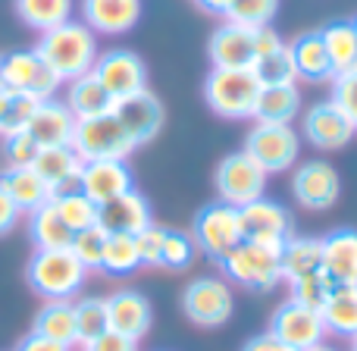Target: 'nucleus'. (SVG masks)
<instances>
[{
  "label": "nucleus",
  "instance_id": "c9c22d12",
  "mask_svg": "<svg viewBox=\"0 0 357 351\" xmlns=\"http://www.w3.org/2000/svg\"><path fill=\"white\" fill-rule=\"evenodd\" d=\"M110 329L107 320V298H82L75 301V339L85 348L88 342H94L100 333Z\"/></svg>",
  "mask_w": 357,
  "mask_h": 351
},
{
  "label": "nucleus",
  "instance_id": "c03bdc74",
  "mask_svg": "<svg viewBox=\"0 0 357 351\" xmlns=\"http://www.w3.org/2000/svg\"><path fill=\"white\" fill-rule=\"evenodd\" d=\"M38 142L29 135V132H13V135L3 138V157H6V167H31L38 157Z\"/></svg>",
  "mask_w": 357,
  "mask_h": 351
},
{
  "label": "nucleus",
  "instance_id": "864d4df0",
  "mask_svg": "<svg viewBox=\"0 0 357 351\" xmlns=\"http://www.w3.org/2000/svg\"><path fill=\"white\" fill-rule=\"evenodd\" d=\"M197 6H201L204 13H213V16H226L232 0H197Z\"/></svg>",
  "mask_w": 357,
  "mask_h": 351
},
{
  "label": "nucleus",
  "instance_id": "4c0bfd02",
  "mask_svg": "<svg viewBox=\"0 0 357 351\" xmlns=\"http://www.w3.org/2000/svg\"><path fill=\"white\" fill-rule=\"evenodd\" d=\"M333 289H335L333 279H329L323 270H317V273H307V276L295 279V283H289V301L323 311V304H326V298L333 295Z\"/></svg>",
  "mask_w": 357,
  "mask_h": 351
},
{
  "label": "nucleus",
  "instance_id": "0eeeda50",
  "mask_svg": "<svg viewBox=\"0 0 357 351\" xmlns=\"http://www.w3.org/2000/svg\"><path fill=\"white\" fill-rule=\"evenodd\" d=\"M182 311L195 327H204V329L226 327L235 314V295H232V289H229L226 279L197 276L185 285Z\"/></svg>",
  "mask_w": 357,
  "mask_h": 351
},
{
  "label": "nucleus",
  "instance_id": "39448f33",
  "mask_svg": "<svg viewBox=\"0 0 357 351\" xmlns=\"http://www.w3.org/2000/svg\"><path fill=\"white\" fill-rule=\"evenodd\" d=\"M191 239H195L197 251H204L210 260L222 264L229 251L245 241V229H241V214L232 204L213 201L207 207L197 210L195 223H191Z\"/></svg>",
  "mask_w": 357,
  "mask_h": 351
},
{
  "label": "nucleus",
  "instance_id": "6e6552de",
  "mask_svg": "<svg viewBox=\"0 0 357 351\" xmlns=\"http://www.w3.org/2000/svg\"><path fill=\"white\" fill-rule=\"evenodd\" d=\"M245 151L266 176L295 170L298 157H301V135L291 126H270L257 123L245 138Z\"/></svg>",
  "mask_w": 357,
  "mask_h": 351
},
{
  "label": "nucleus",
  "instance_id": "13d9d810",
  "mask_svg": "<svg viewBox=\"0 0 357 351\" xmlns=\"http://www.w3.org/2000/svg\"><path fill=\"white\" fill-rule=\"evenodd\" d=\"M351 25H354V35H357V19H354V22H351Z\"/></svg>",
  "mask_w": 357,
  "mask_h": 351
},
{
  "label": "nucleus",
  "instance_id": "20e7f679",
  "mask_svg": "<svg viewBox=\"0 0 357 351\" xmlns=\"http://www.w3.org/2000/svg\"><path fill=\"white\" fill-rule=\"evenodd\" d=\"M138 144L116 119V113H100L91 119H79L73 132V151L85 163L91 160H126Z\"/></svg>",
  "mask_w": 357,
  "mask_h": 351
},
{
  "label": "nucleus",
  "instance_id": "09e8293b",
  "mask_svg": "<svg viewBox=\"0 0 357 351\" xmlns=\"http://www.w3.org/2000/svg\"><path fill=\"white\" fill-rule=\"evenodd\" d=\"M85 351H138V342L129 339V336H123V333L107 329V333H100L94 342H88Z\"/></svg>",
  "mask_w": 357,
  "mask_h": 351
},
{
  "label": "nucleus",
  "instance_id": "a19ab883",
  "mask_svg": "<svg viewBox=\"0 0 357 351\" xmlns=\"http://www.w3.org/2000/svg\"><path fill=\"white\" fill-rule=\"evenodd\" d=\"M254 73H257V79L264 82V85H295L298 69H295V63H291L289 44H285L282 50H276L273 57L260 60L257 66H254Z\"/></svg>",
  "mask_w": 357,
  "mask_h": 351
},
{
  "label": "nucleus",
  "instance_id": "2eb2a0df",
  "mask_svg": "<svg viewBox=\"0 0 357 351\" xmlns=\"http://www.w3.org/2000/svg\"><path fill=\"white\" fill-rule=\"evenodd\" d=\"M301 132L314 148L320 151H339L345 144H351L354 138V123L333 104V100H323V104H314L301 119Z\"/></svg>",
  "mask_w": 357,
  "mask_h": 351
},
{
  "label": "nucleus",
  "instance_id": "c85d7f7f",
  "mask_svg": "<svg viewBox=\"0 0 357 351\" xmlns=\"http://www.w3.org/2000/svg\"><path fill=\"white\" fill-rule=\"evenodd\" d=\"M301 117V91L298 85H264L254 119L270 126H291Z\"/></svg>",
  "mask_w": 357,
  "mask_h": 351
},
{
  "label": "nucleus",
  "instance_id": "393cba45",
  "mask_svg": "<svg viewBox=\"0 0 357 351\" xmlns=\"http://www.w3.org/2000/svg\"><path fill=\"white\" fill-rule=\"evenodd\" d=\"M289 50H291V63H295V69H298V79H307V82L335 79L320 31H301V35L289 44Z\"/></svg>",
  "mask_w": 357,
  "mask_h": 351
},
{
  "label": "nucleus",
  "instance_id": "ea45409f",
  "mask_svg": "<svg viewBox=\"0 0 357 351\" xmlns=\"http://www.w3.org/2000/svg\"><path fill=\"white\" fill-rule=\"evenodd\" d=\"M279 13V0H232L226 13V22L245 25V29H260L270 25Z\"/></svg>",
  "mask_w": 357,
  "mask_h": 351
},
{
  "label": "nucleus",
  "instance_id": "72a5a7b5",
  "mask_svg": "<svg viewBox=\"0 0 357 351\" xmlns=\"http://www.w3.org/2000/svg\"><path fill=\"white\" fill-rule=\"evenodd\" d=\"M320 35H323V44H326V54L335 75L357 69V35L351 22H333L326 29H320Z\"/></svg>",
  "mask_w": 357,
  "mask_h": 351
},
{
  "label": "nucleus",
  "instance_id": "f8f14e48",
  "mask_svg": "<svg viewBox=\"0 0 357 351\" xmlns=\"http://www.w3.org/2000/svg\"><path fill=\"white\" fill-rule=\"evenodd\" d=\"M270 336L298 351H310L314 345L326 342V323L320 311L304 308L298 301H282L270 317Z\"/></svg>",
  "mask_w": 357,
  "mask_h": 351
},
{
  "label": "nucleus",
  "instance_id": "3c124183",
  "mask_svg": "<svg viewBox=\"0 0 357 351\" xmlns=\"http://www.w3.org/2000/svg\"><path fill=\"white\" fill-rule=\"evenodd\" d=\"M241 351H298V348L285 345V342H279L276 336L264 333V336H254V339H248V342H245V348H241Z\"/></svg>",
  "mask_w": 357,
  "mask_h": 351
},
{
  "label": "nucleus",
  "instance_id": "1a4fd4ad",
  "mask_svg": "<svg viewBox=\"0 0 357 351\" xmlns=\"http://www.w3.org/2000/svg\"><path fill=\"white\" fill-rule=\"evenodd\" d=\"M0 85L13 94H31L38 100H50L60 91L63 82L54 75V69L31 50H13L0 57Z\"/></svg>",
  "mask_w": 357,
  "mask_h": 351
},
{
  "label": "nucleus",
  "instance_id": "f257e3e1",
  "mask_svg": "<svg viewBox=\"0 0 357 351\" xmlns=\"http://www.w3.org/2000/svg\"><path fill=\"white\" fill-rule=\"evenodd\" d=\"M35 54L54 69V75L60 82H73L79 75L91 73L100 57V47H98V35L85 22L69 19V22L56 25V29L41 31Z\"/></svg>",
  "mask_w": 357,
  "mask_h": 351
},
{
  "label": "nucleus",
  "instance_id": "a211bd4d",
  "mask_svg": "<svg viewBox=\"0 0 357 351\" xmlns=\"http://www.w3.org/2000/svg\"><path fill=\"white\" fill-rule=\"evenodd\" d=\"M132 188H135V179H132V170L126 160H91L82 167L79 191H85L98 207Z\"/></svg>",
  "mask_w": 357,
  "mask_h": 351
},
{
  "label": "nucleus",
  "instance_id": "bb28decb",
  "mask_svg": "<svg viewBox=\"0 0 357 351\" xmlns=\"http://www.w3.org/2000/svg\"><path fill=\"white\" fill-rule=\"evenodd\" d=\"M282 260V283H295V279L307 276V273L323 270V239L317 235H291L279 251Z\"/></svg>",
  "mask_w": 357,
  "mask_h": 351
},
{
  "label": "nucleus",
  "instance_id": "f3484780",
  "mask_svg": "<svg viewBox=\"0 0 357 351\" xmlns=\"http://www.w3.org/2000/svg\"><path fill=\"white\" fill-rule=\"evenodd\" d=\"M207 54H210L213 69H254L257 66V57H254V29L222 22L210 35Z\"/></svg>",
  "mask_w": 357,
  "mask_h": 351
},
{
  "label": "nucleus",
  "instance_id": "e433bc0d",
  "mask_svg": "<svg viewBox=\"0 0 357 351\" xmlns=\"http://www.w3.org/2000/svg\"><path fill=\"white\" fill-rule=\"evenodd\" d=\"M138 267H142V257H138V248H135V235H110L100 270L113 273V276H129Z\"/></svg>",
  "mask_w": 357,
  "mask_h": 351
},
{
  "label": "nucleus",
  "instance_id": "412c9836",
  "mask_svg": "<svg viewBox=\"0 0 357 351\" xmlns=\"http://www.w3.org/2000/svg\"><path fill=\"white\" fill-rule=\"evenodd\" d=\"M107 320H110L113 333H123L129 339H142L151 329V320H154V311H151V301L135 289H123L113 292L107 298Z\"/></svg>",
  "mask_w": 357,
  "mask_h": 351
},
{
  "label": "nucleus",
  "instance_id": "de8ad7c7",
  "mask_svg": "<svg viewBox=\"0 0 357 351\" xmlns=\"http://www.w3.org/2000/svg\"><path fill=\"white\" fill-rule=\"evenodd\" d=\"M282 47H285V41L273 25H260V29H254V57H257V63L266 60V57H273Z\"/></svg>",
  "mask_w": 357,
  "mask_h": 351
},
{
  "label": "nucleus",
  "instance_id": "dca6fc26",
  "mask_svg": "<svg viewBox=\"0 0 357 351\" xmlns=\"http://www.w3.org/2000/svg\"><path fill=\"white\" fill-rule=\"evenodd\" d=\"M113 113L116 119L126 126V132L132 135V142L142 148V144L154 142L163 129V104L154 98L151 91H142V94H132V98H123V100H113Z\"/></svg>",
  "mask_w": 357,
  "mask_h": 351
},
{
  "label": "nucleus",
  "instance_id": "58836bf2",
  "mask_svg": "<svg viewBox=\"0 0 357 351\" xmlns=\"http://www.w3.org/2000/svg\"><path fill=\"white\" fill-rule=\"evenodd\" d=\"M107 239H110V232H104L100 226H88V229H82V232L73 235L69 251L79 257V264L85 267V270H100V267H104Z\"/></svg>",
  "mask_w": 357,
  "mask_h": 351
},
{
  "label": "nucleus",
  "instance_id": "4468645a",
  "mask_svg": "<svg viewBox=\"0 0 357 351\" xmlns=\"http://www.w3.org/2000/svg\"><path fill=\"white\" fill-rule=\"evenodd\" d=\"M238 214H241V229H245V241L282 248L291 239V214L279 201L257 197L248 207H241Z\"/></svg>",
  "mask_w": 357,
  "mask_h": 351
},
{
  "label": "nucleus",
  "instance_id": "6e6d98bb",
  "mask_svg": "<svg viewBox=\"0 0 357 351\" xmlns=\"http://www.w3.org/2000/svg\"><path fill=\"white\" fill-rule=\"evenodd\" d=\"M310 351H339V348H335V345H326V342H320V345H314Z\"/></svg>",
  "mask_w": 357,
  "mask_h": 351
},
{
  "label": "nucleus",
  "instance_id": "a18cd8bd",
  "mask_svg": "<svg viewBox=\"0 0 357 351\" xmlns=\"http://www.w3.org/2000/svg\"><path fill=\"white\" fill-rule=\"evenodd\" d=\"M329 100H333V104L339 107L348 119H351L354 129H357V69H348V73L335 75L333 98H329Z\"/></svg>",
  "mask_w": 357,
  "mask_h": 351
},
{
  "label": "nucleus",
  "instance_id": "603ef678",
  "mask_svg": "<svg viewBox=\"0 0 357 351\" xmlns=\"http://www.w3.org/2000/svg\"><path fill=\"white\" fill-rule=\"evenodd\" d=\"M16 351H69V348L60 345V342H54V339H44V336H38V333H29L16 345Z\"/></svg>",
  "mask_w": 357,
  "mask_h": 351
},
{
  "label": "nucleus",
  "instance_id": "5fc2aeb1",
  "mask_svg": "<svg viewBox=\"0 0 357 351\" xmlns=\"http://www.w3.org/2000/svg\"><path fill=\"white\" fill-rule=\"evenodd\" d=\"M6 104H10V91H6V88H3V85H0V117H3Z\"/></svg>",
  "mask_w": 357,
  "mask_h": 351
},
{
  "label": "nucleus",
  "instance_id": "423d86ee",
  "mask_svg": "<svg viewBox=\"0 0 357 351\" xmlns=\"http://www.w3.org/2000/svg\"><path fill=\"white\" fill-rule=\"evenodd\" d=\"M282 248H266L254 245V241H241L235 251L226 254L222 270L232 283L245 285L251 292H270L282 283V260H279Z\"/></svg>",
  "mask_w": 357,
  "mask_h": 351
},
{
  "label": "nucleus",
  "instance_id": "6ab92c4d",
  "mask_svg": "<svg viewBox=\"0 0 357 351\" xmlns=\"http://www.w3.org/2000/svg\"><path fill=\"white\" fill-rule=\"evenodd\" d=\"M151 204L135 188L98 207V226L110 235H138L151 226Z\"/></svg>",
  "mask_w": 357,
  "mask_h": 351
},
{
  "label": "nucleus",
  "instance_id": "79ce46f5",
  "mask_svg": "<svg viewBox=\"0 0 357 351\" xmlns=\"http://www.w3.org/2000/svg\"><path fill=\"white\" fill-rule=\"evenodd\" d=\"M197 254V245L188 232H178V229H167V239H163V254H160V267L167 270H185L191 267Z\"/></svg>",
  "mask_w": 357,
  "mask_h": 351
},
{
  "label": "nucleus",
  "instance_id": "37998d69",
  "mask_svg": "<svg viewBox=\"0 0 357 351\" xmlns=\"http://www.w3.org/2000/svg\"><path fill=\"white\" fill-rule=\"evenodd\" d=\"M38 104H41V100L31 98V94H13L10 91V104H6L3 117H0V138L13 135V132H22L25 126L31 123V117H35Z\"/></svg>",
  "mask_w": 357,
  "mask_h": 351
},
{
  "label": "nucleus",
  "instance_id": "9b49d317",
  "mask_svg": "<svg viewBox=\"0 0 357 351\" xmlns=\"http://www.w3.org/2000/svg\"><path fill=\"white\" fill-rule=\"evenodd\" d=\"M91 73L98 75V82L107 88V94L113 100L148 91V66H144V60L135 50H126V47L104 50Z\"/></svg>",
  "mask_w": 357,
  "mask_h": 351
},
{
  "label": "nucleus",
  "instance_id": "a878e982",
  "mask_svg": "<svg viewBox=\"0 0 357 351\" xmlns=\"http://www.w3.org/2000/svg\"><path fill=\"white\" fill-rule=\"evenodd\" d=\"M0 188L10 195V201L16 204L22 214H31V210H38L41 204H47L50 197H54L47 182L31 167H6L3 173H0Z\"/></svg>",
  "mask_w": 357,
  "mask_h": 351
},
{
  "label": "nucleus",
  "instance_id": "8fccbe9b",
  "mask_svg": "<svg viewBox=\"0 0 357 351\" xmlns=\"http://www.w3.org/2000/svg\"><path fill=\"white\" fill-rule=\"evenodd\" d=\"M19 216H22V210H19L16 204L10 201V195H6V191L0 188V235L10 232V229L19 223Z\"/></svg>",
  "mask_w": 357,
  "mask_h": 351
},
{
  "label": "nucleus",
  "instance_id": "5701e85b",
  "mask_svg": "<svg viewBox=\"0 0 357 351\" xmlns=\"http://www.w3.org/2000/svg\"><path fill=\"white\" fill-rule=\"evenodd\" d=\"M79 119L69 113V107L63 100H41L31 117V123L25 126L31 138L38 142V148H60V144H73V132Z\"/></svg>",
  "mask_w": 357,
  "mask_h": 351
},
{
  "label": "nucleus",
  "instance_id": "4be33fe9",
  "mask_svg": "<svg viewBox=\"0 0 357 351\" xmlns=\"http://www.w3.org/2000/svg\"><path fill=\"white\" fill-rule=\"evenodd\" d=\"M82 160L73 151V144H60V148H41L31 163L38 176L47 182L50 195H63V191H75L79 188V176H82Z\"/></svg>",
  "mask_w": 357,
  "mask_h": 351
},
{
  "label": "nucleus",
  "instance_id": "f704fd0d",
  "mask_svg": "<svg viewBox=\"0 0 357 351\" xmlns=\"http://www.w3.org/2000/svg\"><path fill=\"white\" fill-rule=\"evenodd\" d=\"M50 201H54L56 214L63 216V223H66L73 232H82V229H88V226H98V204H94L85 191H79V188L63 191V195H54Z\"/></svg>",
  "mask_w": 357,
  "mask_h": 351
},
{
  "label": "nucleus",
  "instance_id": "f03ea898",
  "mask_svg": "<svg viewBox=\"0 0 357 351\" xmlns=\"http://www.w3.org/2000/svg\"><path fill=\"white\" fill-rule=\"evenodd\" d=\"M88 279V270L79 264L69 248L35 251L25 264V283L44 301H73Z\"/></svg>",
  "mask_w": 357,
  "mask_h": 351
},
{
  "label": "nucleus",
  "instance_id": "9d476101",
  "mask_svg": "<svg viewBox=\"0 0 357 351\" xmlns=\"http://www.w3.org/2000/svg\"><path fill=\"white\" fill-rule=\"evenodd\" d=\"M213 185H216V195H220L222 204H232V207L241 210L251 201L264 197L266 173L245 154V151H235V154L222 157V160L216 163Z\"/></svg>",
  "mask_w": 357,
  "mask_h": 351
},
{
  "label": "nucleus",
  "instance_id": "4d7b16f0",
  "mask_svg": "<svg viewBox=\"0 0 357 351\" xmlns=\"http://www.w3.org/2000/svg\"><path fill=\"white\" fill-rule=\"evenodd\" d=\"M351 351H357V336H354V339H351Z\"/></svg>",
  "mask_w": 357,
  "mask_h": 351
},
{
  "label": "nucleus",
  "instance_id": "7c9ffc66",
  "mask_svg": "<svg viewBox=\"0 0 357 351\" xmlns=\"http://www.w3.org/2000/svg\"><path fill=\"white\" fill-rule=\"evenodd\" d=\"M326 323V336L354 339L357 336V285H335L320 311Z\"/></svg>",
  "mask_w": 357,
  "mask_h": 351
},
{
  "label": "nucleus",
  "instance_id": "b1692460",
  "mask_svg": "<svg viewBox=\"0 0 357 351\" xmlns=\"http://www.w3.org/2000/svg\"><path fill=\"white\" fill-rule=\"evenodd\" d=\"M323 273L335 285H357V229L323 235Z\"/></svg>",
  "mask_w": 357,
  "mask_h": 351
},
{
  "label": "nucleus",
  "instance_id": "cd10ccee",
  "mask_svg": "<svg viewBox=\"0 0 357 351\" xmlns=\"http://www.w3.org/2000/svg\"><path fill=\"white\" fill-rule=\"evenodd\" d=\"M63 104L69 107V113H73L75 119H91V117H100V113L113 110V98L107 94V88L100 85L94 73L66 82V98H63Z\"/></svg>",
  "mask_w": 357,
  "mask_h": 351
},
{
  "label": "nucleus",
  "instance_id": "c756f323",
  "mask_svg": "<svg viewBox=\"0 0 357 351\" xmlns=\"http://www.w3.org/2000/svg\"><path fill=\"white\" fill-rule=\"evenodd\" d=\"M73 229L63 223V216L56 214L54 201L41 204L38 210L29 214V239L35 245V251H56V248L73 245Z\"/></svg>",
  "mask_w": 357,
  "mask_h": 351
},
{
  "label": "nucleus",
  "instance_id": "7ed1b4c3",
  "mask_svg": "<svg viewBox=\"0 0 357 351\" xmlns=\"http://www.w3.org/2000/svg\"><path fill=\"white\" fill-rule=\"evenodd\" d=\"M264 82L254 69H210L204 100L222 119H254Z\"/></svg>",
  "mask_w": 357,
  "mask_h": 351
},
{
  "label": "nucleus",
  "instance_id": "ddd939ff",
  "mask_svg": "<svg viewBox=\"0 0 357 351\" xmlns=\"http://www.w3.org/2000/svg\"><path fill=\"white\" fill-rule=\"evenodd\" d=\"M291 195L304 210H329L342 195V179L329 160H304L291 170Z\"/></svg>",
  "mask_w": 357,
  "mask_h": 351
},
{
  "label": "nucleus",
  "instance_id": "aec40b11",
  "mask_svg": "<svg viewBox=\"0 0 357 351\" xmlns=\"http://www.w3.org/2000/svg\"><path fill=\"white\" fill-rule=\"evenodd\" d=\"M142 19V0H82V22L94 35H126Z\"/></svg>",
  "mask_w": 357,
  "mask_h": 351
},
{
  "label": "nucleus",
  "instance_id": "473e14b6",
  "mask_svg": "<svg viewBox=\"0 0 357 351\" xmlns=\"http://www.w3.org/2000/svg\"><path fill=\"white\" fill-rule=\"evenodd\" d=\"M16 16L29 29L50 31L73 19V0H16Z\"/></svg>",
  "mask_w": 357,
  "mask_h": 351
},
{
  "label": "nucleus",
  "instance_id": "49530a36",
  "mask_svg": "<svg viewBox=\"0 0 357 351\" xmlns=\"http://www.w3.org/2000/svg\"><path fill=\"white\" fill-rule=\"evenodd\" d=\"M163 239H167V229L154 226V223L135 235V248H138V257H142V267H160Z\"/></svg>",
  "mask_w": 357,
  "mask_h": 351
},
{
  "label": "nucleus",
  "instance_id": "2f4dec72",
  "mask_svg": "<svg viewBox=\"0 0 357 351\" xmlns=\"http://www.w3.org/2000/svg\"><path fill=\"white\" fill-rule=\"evenodd\" d=\"M31 333L54 339L66 348L79 345V339H75V301H44V308L35 314Z\"/></svg>",
  "mask_w": 357,
  "mask_h": 351
}]
</instances>
